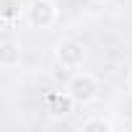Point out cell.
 Here are the masks:
<instances>
[{"mask_svg": "<svg viewBox=\"0 0 132 132\" xmlns=\"http://www.w3.org/2000/svg\"><path fill=\"white\" fill-rule=\"evenodd\" d=\"M93 3H111V0H93Z\"/></svg>", "mask_w": 132, "mask_h": 132, "instance_id": "cell-9", "label": "cell"}, {"mask_svg": "<svg viewBox=\"0 0 132 132\" xmlns=\"http://www.w3.org/2000/svg\"><path fill=\"white\" fill-rule=\"evenodd\" d=\"M26 16H29V5L23 0H0V21L5 29L21 23Z\"/></svg>", "mask_w": 132, "mask_h": 132, "instance_id": "cell-5", "label": "cell"}, {"mask_svg": "<svg viewBox=\"0 0 132 132\" xmlns=\"http://www.w3.org/2000/svg\"><path fill=\"white\" fill-rule=\"evenodd\" d=\"M54 60L65 70H78L86 60V47L75 39H62L54 44Z\"/></svg>", "mask_w": 132, "mask_h": 132, "instance_id": "cell-2", "label": "cell"}, {"mask_svg": "<svg viewBox=\"0 0 132 132\" xmlns=\"http://www.w3.org/2000/svg\"><path fill=\"white\" fill-rule=\"evenodd\" d=\"M127 88H129V91H132V68H129V70H127Z\"/></svg>", "mask_w": 132, "mask_h": 132, "instance_id": "cell-8", "label": "cell"}, {"mask_svg": "<svg viewBox=\"0 0 132 132\" xmlns=\"http://www.w3.org/2000/svg\"><path fill=\"white\" fill-rule=\"evenodd\" d=\"M31 29H49L57 21V3L54 0H34L29 5V16H26Z\"/></svg>", "mask_w": 132, "mask_h": 132, "instance_id": "cell-3", "label": "cell"}, {"mask_svg": "<svg viewBox=\"0 0 132 132\" xmlns=\"http://www.w3.org/2000/svg\"><path fill=\"white\" fill-rule=\"evenodd\" d=\"M44 109H47L54 119H62V117H68V114L75 109V98H73L68 91H54V93H47Z\"/></svg>", "mask_w": 132, "mask_h": 132, "instance_id": "cell-4", "label": "cell"}, {"mask_svg": "<svg viewBox=\"0 0 132 132\" xmlns=\"http://www.w3.org/2000/svg\"><path fill=\"white\" fill-rule=\"evenodd\" d=\"M21 44L13 42V39H3V44H0V68L3 70H13L21 65Z\"/></svg>", "mask_w": 132, "mask_h": 132, "instance_id": "cell-6", "label": "cell"}, {"mask_svg": "<svg viewBox=\"0 0 132 132\" xmlns=\"http://www.w3.org/2000/svg\"><path fill=\"white\" fill-rule=\"evenodd\" d=\"M83 132H114V122L104 119V117H88L86 122H80Z\"/></svg>", "mask_w": 132, "mask_h": 132, "instance_id": "cell-7", "label": "cell"}, {"mask_svg": "<svg viewBox=\"0 0 132 132\" xmlns=\"http://www.w3.org/2000/svg\"><path fill=\"white\" fill-rule=\"evenodd\" d=\"M65 91L75 98V104L86 106V104L96 101V96H98V80H96V75H91V73H75V75L68 80Z\"/></svg>", "mask_w": 132, "mask_h": 132, "instance_id": "cell-1", "label": "cell"}]
</instances>
